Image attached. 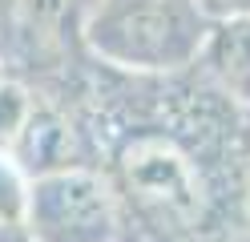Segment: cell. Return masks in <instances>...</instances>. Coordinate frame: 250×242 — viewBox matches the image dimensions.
<instances>
[{
	"label": "cell",
	"instance_id": "6da1fadb",
	"mask_svg": "<svg viewBox=\"0 0 250 242\" xmlns=\"http://www.w3.org/2000/svg\"><path fill=\"white\" fill-rule=\"evenodd\" d=\"M85 44L125 73H178L202 57L210 21L194 0H89Z\"/></svg>",
	"mask_w": 250,
	"mask_h": 242
},
{
	"label": "cell",
	"instance_id": "7a4b0ae2",
	"mask_svg": "<svg viewBox=\"0 0 250 242\" xmlns=\"http://www.w3.org/2000/svg\"><path fill=\"white\" fill-rule=\"evenodd\" d=\"M121 190L146 218L166 230H190L206 218V186L194 157L174 137L137 133L117 154Z\"/></svg>",
	"mask_w": 250,
	"mask_h": 242
},
{
	"label": "cell",
	"instance_id": "3957f363",
	"mask_svg": "<svg viewBox=\"0 0 250 242\" xmlns=\"http://www.w3.org/2000/svg\"><path fill=\"white\" fill-rule=\"evenodd\" d=\"M21 226L33 242H113V190L89 166L28 177Z\"/></svg>",
	"mask_w": 250,
	"mask_h": 242
},
{
	"label": "cell",
	"instance_id": "277c9868",
	"mask_svg": "<svg viewBox=\"0 0 250 242\" xmlns=\"http://www.w3.org/2000/svg\"><path fill=\"white\" fill-rule=\"evenodd\" d=\"M8 157L21 166L24 177H41V174L85 166L73 125L65 117H57L53 109H37V105H33V113H28V121L21 125V133H17V141H12Z\"/></svg>",
	"mask_w": 250,
	"mask_h": 242
},
{
	"label": "cell",
	"instance_id": "5b68a950",
	"mask_svg": "<svg viewBox=\"0 0 250 242\" xmlns=\"http://www.w3.org/2000/svg\"><path fill=\"white\" fill-rule=\"evenodd\" d=\"M202 65L214 77L230 101L250 109V16H234V21L210 24V37L202 44Z\"/></svg>",
	"mask_w": 250,
	"mask_h": 242
},
{
	"label": "cell",
	"instance_id": "8992f818",
	"mask_svg": "<svg viewBox=\"0 0 250 242\" xmlns=\"http://www.w3.org/2000/svg\"><path fill=\"white\" fill-rule=\"evenodd\" d=\"M24 198H28V177L8 154H0V222L4 226L24 222Z\"/></svg>",
	"mask_w": 250,
	"mask_h": 242
},
{
	"label": "cell",
	"instance_id": "52a82bcc",
	"mask_svg": "<svg viewBox=\"0 0 250 242\" xmlns=\"http://www.w3.org/2000/svg\"><path fill=\"white\" fill-rule=\"evenodd\" d=\"M194 4L202 8V16H206L210 24L234 21V16H250V0H194Z\"/></svg>",
	"mask_w": 250,
	"mask_h": 242
}]
</instances>
